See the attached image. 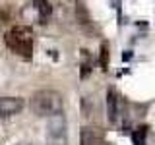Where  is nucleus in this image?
<instances>
[{"label":"nucleus","instance_id":"obj_1","mask_svg":"<svg viewBox=\"0 0 155 145\" xmlns=\"http://www.w3.org/2000/svg\"><path fill=\"white\" fill-rule=\"evenodd\" d=\"M29 106H31L33 114L43 116V118H51V116L62 112L64 101H62V95L58 93V91L43 89V91H37V93L31 97Z\"/></svg>","mask_w":155,"mask_h":145},{"label":"nucleus","instance_id":"obj_4","mask_svg":"<svg viewBox=\"0 0 155 145\" xmlns=\"http://www.w3.org/2000/svg\"><path fill=\"white\" fill-rule=\"evenodd\" d=\"M23 108V99L19 97H0V118H10Z\"/></svg>","mask_w":155,"mask_h":145},{"label":"nucleus","instance_id":"obj_11","mask_svg":"<svg viewBox=\"0 0 155 145\" xmlns=\"http://www.w3.org/2000/svg\"><path fill=\"white\" fill-rule=\"evenodd\" d=\"M130 58H132V52H130V50H126L124 54H122V60H130Z\"/></svg>","mask_w":155,"mask_h":145},{"label":"nucleus","instance_id":"obj_10","mask_svg":"<svg viewBox=\"0 0 155 145\" xmlns=\"http://www.w3.org/2000/svg\"><path fill=\"white\" fill-rule=\"evenodd\" d=\"M132 139H134V145H143L145 143V128H142V132H136L132 135Z\"/></svg>","mask_w":155,"mask_h":145},{"label":"nucleus","instance_id":"obj_2","mask_svg":"<svg viewBox=\"0 0 155 145\" xmlns=\"http://www.w3.org/2000/svg\"><path fill=\"white\" fill-rule=\"evenodd\" d=\"M4 41H6V47L12 52H16L18 56L25 58V60H29L33 56V31L27 25L12 27L6 33Z\"/></svg>","mask_w":155,"mask_h":145},{"label":"nucleus","instance_id":"obj_3","mask_svg":"<svg viewBox=\"0 0 155 145\" xmlns=\"http://www.w3.org/2000/svg\"><path fill=\"white\" fill-rule=\"evenodd\" d=\"M47 145H66V118L62 112L48 118Z\"/></svg>","mask_w":155,"mask_h":145},{"label":"nucleus","instance_id":"obj_9","mask_svg":"<svg viewBox=\"0 0 155 145\" xmlns=\"http://www.w3.org/2000/svg\"><path fill=\"white\" fill-rule=\"evenodd\" d=\"M101 68L107 72V68H109V45L103 43L101 45Z\"/></svg>","mask_w":155,"mask_h":145},{"label":"nucleus","instance_id":"obj_8","mask_svg":"<svg viewBox=\"0 0 155 145\" xmlns=\"http://www.w3.org/2000/svg\"><path fill=\"white\" fill-rule=\"evenodd\" d=\"M81 56H84V62H81V77H87L89 72H91V62H89L87 50H81Z\"/></svg>","mask_w":155,"mask_h":145},{"label":"nucleus","instance_id":"obj_6","mask_svg":"<svg viewBox=\"0 0 155 145\" xmlns=\"http://www.w3.org/2000/svg\"><path fill=\"white\" fill-rule=\"evenodd\" d=\"M80 141L81 145H103V137H101V132L97 128L85 126V128H81Z\"/></svg>","mask_w":155,"mask_h":145},{"label":"nucleus","instance_id":"obj_5","mask_svg":"<svg viewBox=\"0 0 155 145\" xmlns=\"http://www.w3.org/2000/svg\"><path fill=\"white\" fill-rule=\"evenodd\" d=\"M120 116V97L116 95L114 89L107 91V118L110 124H114Z\"/></svg>","mask_w":155,"mask_h":145},{"label":"nucleus","instance_id":"obj_7","mask_svg":"<svg viewBox=\"0 0 155 145\" xmlns=\"http://www.w3.org/2000/svg\"><path fill=\"white\" fill-rule=\"evenodd\" d=\"M33 6L37 10V16H39V23H47L48 18L52 14V6L48 0H33Z\"/></svg>","mask_w":155,"mask_h":145}]
</instances>
